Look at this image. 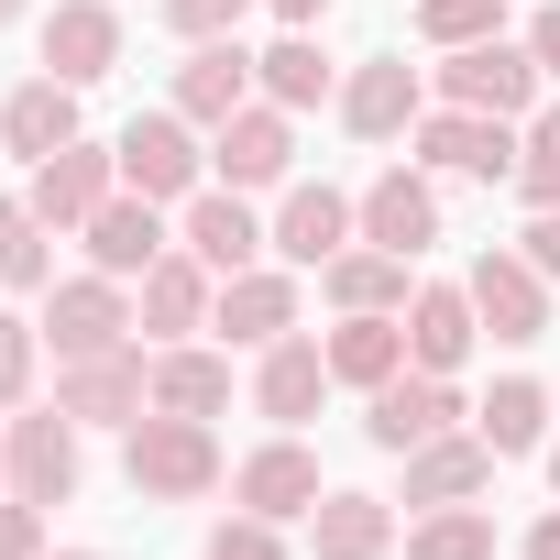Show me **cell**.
<instances>
[{
    "instance_id": "16",
    "label": "cell",
    "mask_w": 560,
    "mask_h": 560,
    "mask_svg": "<svg viewBox=\"0 0 560 560\" xmlns=\"http://www.w3.org/2000/svg\"><path fill=\"white\" fill-rule=\"evenodd\" d=\"M264 242H275V231H264V220L242 209V187H198V198H187V253H198V264L220 275V287L264 264Z\"/></svg>"
},
{
    "instance_id": "31",
    "label": "cell",
    "mask_w": 560,
    "mask_h": 560,
    "mask_svg": "<svg viewBox=\"0 0 560 560\" xmlns=\"http://www.w3.org/2000/svg\"><path fill=\"white\" fill-rule=\"evenodd\" d=\"M472 429L494 440V462H516V451H538L549 440V385H527V374H505L483 407H472Z\"/></svg>"
},
{
    "instance_id": "28",
    "label": "cell",
    "mask_w": 560,
    "mask_h": 560,
    "mask_svg": "<svg viewBox=\"0 0 560 560\" xmlns=\"http://www.w3.org/2000/svg\"><path fill=\"white\" fill-rule=\"evenodd\" d=\"M154 407H165V418H220V407H231V363L198 352V341H165V352H154Z\"/></svg>"
},
{
    "instance_id": "43",
    "label": "cell",
    "mask_w": 560,
    "mask_h": 560,
    "mask_svg": "<svg viewBox=\"0 0 560 560\" xmlns=\"http://www.w3.org/2000/svg\"><path fill=\"white\" fill-rule=\"evenodd\" d=\"M527 560H560V505H549V516L527 527Z\"/></svg>"
},
{
    "instance_id": "47",
    "label": "cell",
    "mask_w": 560,
    "mask_h": 560,
    "mask_svg": "<svg viewBox=\"0 0 560 560\" xmlns=\"http://www.w3.org/2000/svg\"><path fill=\"white\" fill-rule=\"evenodd\" d=\"M56 560H100V549H56Z\"/></svg>"
},
{
    "instance_id": "44",
    "label": "cell",
    "mask_w": 560,
    "mask_h": 560,
    "mask_svg": "<svg viewBox=\"0 0 560 560\" xmlns=\"http://www.w3.org/2000/svg\"><path fill=\"white\" fill-rule=\"evenodd\" d=\"M0 494H12V418H0Z\"/></svg>"
},
{
    "instance_id": "17",
    "label": "cell",
    "mask_w": 560,
    "mask_h": 560,
    "mask_svg": "<svg viewBox=\"0 0 560 560\" xmlns=\"http://www.w3.org/2000/svg\"><path fill=\"white\" fill-rule=\"evenodd\" d=\"M363 242H385V253L418 264V253L440 242V187H429L418 165H385V176L363 187Z\"/></svg>"
},
{
    "instance_id": "11",
    "label": "cell",
    "mask_w": 560,
    "mask_h": 560,
    "mask_svg": "<svg viewBox=\"0 0 560 560\" xmlns=\"http://www.w3.org/2000/svg\"><path fill=\"white\" fill-rule=\"evenodd\" d=\"M209 308H220V275L176 242L165 264H143V298H132V330H154V341H187V330H209Z\"/></svg>"
},
{
    "instance_id": "10",
    "label": "cell",
    "mask_w": 560,
    "mask_h": 560,
    "mask_svg": "<svg viewBox=\"0 0 560 560\" xmlns=\"http://www.w3.org/2000/svg\"><path fill=\"white\" fill-rule=\"evenodd\" d=\"M462 287H472V319H483L494 341H538V330H549V275H538L516 242H505V253H483Z\"/></svg>"
},
{
    "instance_id": "14",
    "label": "cell",
    "mask_w": 560,
    "mask_h": 560,
    "mask_svg": "<svg viewBox=\"0 0 560 560\" xmlns=\"http://www.w3.org/2000/svg\"><path fill=\"white\" fill-rule=\"evenodd\" d=\"M363 242V198H341V187H287V209H275V253L287 264H330V253H352Z\"/></svg>"
},
{
    "instance_id": "36",
    "label": "cell",
    "mask_w": 560,
    "mask_h": 560,
    "mask_svg": "<svg viewBox=\"0 0 560 560\" xmlns=\"http://www.w3.org/2000/svg\"><path fill=\"white\" fill-rule=\"evenodd\" d=\"M34 363H45V330L34 319H0V407L34 396Z\"/></svg>"
},
{
    "instance_id": "8",
    "label": "cell",
    "mask_w": 560,
    "mask_h": 560,
    "mask_svg": "<svg viewBox=\"0 0 560 560\" xmlns=\"http://www.w3.org/2000/svg\"><path fill=\"white\" fill-rule=\"evenodd\" d=\"M23 198H34V220H45V231H89V209H100V198H121V154L78 132L67 154H45V165H34V187H23Z\"/></svg>"
},
{
    "instance_id": "38",
    "label": "cell",
    "mask_w": 560,
    "mask_h": 560,
    "mask_svg": "<svg viewBox=\"0 0 560 560\" xmlns=\"http://www.w3.org/2000/svg\"><path fill=\"white\" fill-rule=\"evenodd\" d=\"M242 12H253V0H165V34L220 45V34H242Z\"/></svg>"
},
{
    "instance_id": "29",
    "label": "cell",
    "mask_w": 560,
    "mask_h": 560,
    "mask_svg": "<svg viewBox=\"0 0 560 560\" xmlns=\"http://www.w3.org/2000/svg\"><path fill=\"white\" fill-rule=\"evenodd\" d=\"M319 287H330V308H396V319H407V253L352 242V253H330V264H319Z\"/></svg>"
},
{
    "instance_id": "26",
    "label": "cell",
    "mask_w": 560,
    "mask_h": 560,
    "mask_svg": "<svg viewBox=\"0 0 560 560\" xmlns=\"http://www.w3.org/2000/svg\"><path fill=\"white\" fill-rule=\"evenodd\" d=\"M242 100H253V56H242L231 34H220V45H187V67H176V110L220 132V121H231Z\"/></svg>"
},
{
    "instance_id": "3",
    "label": "cell",
    "mask_w": 560,
    "mask_h": 560,
    "mask_svg": "<svg viewBox=\"0 0 560 560\" xmlns=\"http://www.w3.org/2000/svg\"><path fill=\"white\" fill-rule=\"evenodd\" d=\"M45 341H56V363H89V352H121L132 341V298H121V275H67V287H45V319H34Z\"/></svg>"
},
{
    "instance_id": "35",
    "label": "cell",
    "mask_w": 560,
    "mask_h": 560,
    "mask_svg": "<svg viewBox=\"0 0 560 560\" xmlns=\"http://www.w3.org/2000/svg\"><path fill=\"white\" fill-rule=\"evenodd\" d=\"M494 23H505V0H418V34H429L440 56H451V45H483Z\"/></svg>"
},
{
    "instance_id": "32",
    "label": "cell",
    "mask_w": 560,
    "mask_h": 560,
    "mask_svg": "<svg viewBox=\"0 0 560 560\" xmlns=\"http://www.w3.org/2000/svg\"><path fill=\"white\" fill-rule=\"evenodd\" d=\"M0 287H56V231L34 220V198H0Z\"/></svg>"
},
{
    "instance_id": "20",
    "label": "cell",
    "mask_w": 560,
    "mask_h": 560,
    "mask_svg": "<svg viewBox=\"0 0 560 560\" xmlns=\"http://www.w3.org/2000/svg\"><path fill=\"white\" fill-rule=\"evenodd\" d=\"M319 352H330V385H363V396H374V385L407 374V319H396V308H341V330H330Z\"/></svg>"
},
{
    "instance_id": "15",
    "label": "cell",
    "mask_w": 560,
    "mask_h": 560,
    "mask_svg": "<svg viewBox=\"0 0 560 560\" xmlns=\"http://www.w3.org/2000/svg\"><path fill=\"white\" fill-rule=\"evenodd\" d=\"M154 209H165V198H132V187H121V198H100V209H89V264H100V275H121V287H143V264H165V253H176Z\"/></svg>"
},
{
    "instance_id": "9",
    "label": "cell",
    "mask_w": 560,
    "mask_h": 560,
    "mask_svg": "<svg viewBox=\"0 0 560 560\" xmlns=\"http://www.w3.org/2000/svg\"><path fill=\"white\" fill-rule=\"evenodd\" d=\"M418 165H440V176H516V132L494 121V110H418Z\"/></svg>"
},
{
    "instance_id": "18",
    "label": "cell",
    "mask_w": 560,
    "mask_h": 560,
    "mask_svg": "<svg viewBox=\"0 0 560 560\" xmlns=\"http://www.w3.org/2000/svg\"><path fill=\"white\" fill-rule=\"evenodd\" d=\"M12 494H23V505H67V494H78V418H67V407L12 418Z\"/></svg>"
},
{
    "instance_id": "2",
    "label": "cell",
    "mask_w": 560,
    "mask_h": 560,
    "mask_svg": "<svg viewBox=\"0 0 560 560\" xmlns=\"http://www.w3.org/2000/svg\"><path fill=\"white\" fill-rule=\"evenodd\" d=\"M110 154H121V187H132V198H198V176H209L187 110H132Z\"/></svg>"
},
{
    "instance_id": "21",
    "label": "cell",
    "mask_w": 560,
    "mask_h": 560,
    "mask_svg": "<svg viewBox=\"0 0 560 560\" xmlns=\"http://www.w3.org/2000/svg\"><path fill=\"white\" fill-rule=\"evenodd\" d=\"M341 121H352L363 143H396V132H418V67H407V56H374V67H352V78H341Z\"/></svg>"
},
{
    "instance_id": "41",
    "label": "cell",
    "mask_w": 560,
    "mask_h": 560,
    "mask_svg": "<svg viewBox=\"0 0 560 560\" xmlns=\"http://www.w3.org/2000/svg\"><path fill=\"white\" fill-rule=\"evenodd\" d=\"M527 56H538V67H549V78H560V0H549V12H538V23H527Z\"/></svg>"
},
{
    "instance_id": "7",
    "label": "cell",
    "mask_w": 560,
    "mask_h": 560,
    "mask_svg": "<svg viewBox=\"0 0 560 560\" xmlns=\"http://www.w3.org/2000/svg\"><path fill=\"white\" fill-rule=\"evenodd\" d=\"M451 429H462V396H451V374H418V363L396 385H374V407H363V440L396 451V462L429 451V440H451Z\"/></svg>"
},
{
    "instance_id": "34",
    "label": "cell",
    "mask_w": 560,
    "mask_h": 560,
    "mask_svg": "<svg viewBox=\"0 0 560 560\" xmlns=\"http://www.w3.org/2000/svg\"><path fill=\"white\" fill-rule=\"evenodd\" d=\"M516 198L527 209H560V100L527 110V132H516Z\"/></svg>"
},
{
    "instance_id": "12",
    "label": "cell",
    "mask_w": 560,
    "mask_h": 560,
    "mask_svg": "<svg viewBox=\"0 0 560 560\" xmlns=\"http://www.w3.org/2000/svg\"><path fill=\"white\" fill-rule=\"evenodd\" d=\"M110 67H121V12H110V0H56V12H45V78L100 89Z\"/></svg>"
},
{
    "instance_id": "42",
    "label": "cell",
    "mask_w": 560,
    "mask_h": 560,
    "mask_svg": "<svg viewBox=\"0 0 560 560\" xmlns=\"http://www.w3.org/2000/svg\"><path fill=\"white\" fill-rule=\"evenodd\" d=\"M264 12L287 23V34H308V23H330V0H264Z\"/></svg>"
},
{
    "instance_id": "27",
    "label": "cell",
    "mask_w": 560,
    "mask_h": 560,
    "mask_svg": "<svg viewBox=\"0 0 560 560\" xmlns=\"http://www.w3.org/2000/svg\"><path fill=\"white\" fill-rule=\"evenodd\" d=\"M308 549L319 560H385L396 549V505L385 494H319L308 505Z\"/></svg>"
},
{
    "instance_id": "39",
    "label": "cell",
    "mask_w": 560,
    "mask_h": 560,
    "mask_svg": "<svg viewBox=\"0 0 560 560\" xmlns=\"http://www.w3.org/2000/svg\"><path fill=\"white\" fill-rule=\"evenodd\" d=\"M0 560H45V505L0 494Z\"/></svg>"
},
{
    "instance_id": "40",
    "label": "cell",
    "mask_w": 560,
    "mask_h": 560,
    "mask_svg": "<svg viewBox=\"0 0 560 560\" xmlns=\"http://www.w3.org/2000/svg\"><path fill=\"white\" fill-rule=\"evenodd\" d=\"M516 253H527L538 275H560V209H527V231H516Z\"/></svg>"
},
{
    "instance_id": "4",
    "label": "cell",
    "mask_w": 560,
    "mask_h": 560,
    "mask_svg": "<svg viewBox=\"0 0 560 560\" xmlns=\"http://www.w3.org/2000/svg\"><path fill=\"white\" fill-rule=\"evenodd\" d=\"M538 56L527 45H505V34H483V45H451V67H440V100L451 110H494V121H516V110H538Z\"/></svg>"
},
{
    "instance_id": "33",
    "label": "cell",
    "mask_w": 560,
    "mask_h": 560,
    "mask_svg": "<svg viewBox=\"0 0 560 560\" xmlns=\"http://www.w3.org/2000/svg\"><path fill=\"white\" fill-rule=\"evenodd\" d=\"M407 560H494V516L483 505H429L407 527Z\"/></svg>"
},
{
    "instance_id": "46",
    "label": "cell",
    "mask_w": 560,
    "mask_h": 560,
    "mask_svg": "<svg viewBox=\"0 0 560 560\" xmlns=\"http://www.w3.org/2000/svg\"><path fill=\"white\" fill-rule=\"evenodd\" d=\"M549 494H560V440H549Z\"/></svg>"
},
{
    "instance_id": "19",
    "label": "cell",
    "mask_w": 560,
    "mask_h": 560,
    "mask_svg": "<svg viewBox=\"0 0 560 560\" xmlns=\"http://www.w3.org/2000/svg\"><path fill=\"white\" fill-rule=\"evenodd\" d=\"M209 330H231L242 352H275V341L298 330V275H275V264L231 275V287H220V308H209Z\"/></svg>"
},
{
    "instance_id": "30",
    "label": "cell",
    "mask_w": 560,
    "mask_h": 560,
    "mask_svg": "<svg viewBox=\"0 0 560 560\" xmlns=\"http://www.w3.org/2000/svg\"><path fill=\"white\" fill-rule=\"evenodd\" d=\"M253 89H264L275 110H319V100L341 89V67L319 56V34H287V45H264V56H253Z\"/></svg>"
},
{
    "instance_id": "37",
    "label": "cell",
    "mask_w": 560,
    "mask_h": 560,
    "mask_svg": "<svg viewBox=\"0 0 560 560\" xmlns=\"http://www.w3.org/2000/svg\"><path fill=\"white\" fill-rule=\"evenodd\" d=\"M209 560H287V538H275V516H253V505H242V516H220V527H209Z\"/></svg>"
},
{
    "instance_id": "23",
    "label": "cell",
    "mask_w": 560,
    "mask_h": 560,
    "mask_svg": "<svg viewBox=\"0 0 560 560\" xmlns=\"http://www.w3.org/2000/svg\"><path fill=\"white\" fill-rule=\"evenodd\" d=\"M0 143H12L23 165L67 154V143H78V89H67V78H23L12 100H0Z\"/></svg>"
},
{
    "instance_id": "5",
    "label": "cell",
    "mask_w": 560,
    "mask_h": 560,
    "mask_svg": "<svg viewBox=\"0 0 560 560\" xmlns=\"http://www.w3.org/2000/svg\"><path fill=\"white\" fill-rule=\"evenodd\" d=\"M209 165H220V187H287V176H298V110L242 100V110L209 132Z\"/></svg>"
},
{
    "instance_id": "6",
    "label": "cell",
    "mask_w": 560,
    "mask_h": 560,
    "mask_svg": "<svg viewBox=\"0 0 560 560\" xmlns=\"http://www.w3.org/2000/svg\"><path fill=\"white\" fill-rule=\"evenodd\" d=\"M56 407L78 418V429H132L143 407H154V363L121 341V352H89V363H67L56 374Z\"/></svg>"
},
{
    "instance_id": "25",
    "label": "cell",
    "mask_w": 560,
    "mask_h": 560,
    "mask_svg": "<svg viewBox=\"0 0 560 560\" xmlns=\"http://www.w3.org/2000/svg\"><path fill=\"white\" fill-rule=\"evenodd\" d=\"M319 396H330V352L287 330V341L264 352V374H253V407H264L275 429H298V418H319Z\"/></svg>"
},
{
    "instance_id": "22",
    "label": "cell",
    "mask_w": 560,
    "mask_h": 560,
    "mask_svg": "<svg viewBox=\"0 0 560 560\" xmlns=\"http://www.w3.org/2000/svg\"><path fill=\"white\" fill-rule=\"evenodd\" d=\"M494 483V440L483 429H451L429 451H407V505H472Z\"/></svg>"
},
{
    "instance_id": "1",
    "label": "cell",
    "mask_w": 560,
    "mask_h": 560,
    "mask_svg": "<svg viewBox=\"0 0 560 560\" xmlns=\"http://www.w3.org/2000/svg\"><path fill=\"white\" fill-rule=\"evenodd\" d=\"M121 472H132L143 505H198V494L220 483V440H209V418H165V407H143V418L121 429Z\"/></svg>"
},
{
    "instance_id": "13",
    "label": "cell",
    "mask_w": 560,
    "mask_h": 560,
    "mask_svg": "<svg viewBox=\"0 0 560 560\" xmlns=\"http://www.w3.org/2000/svg\"><path fill=\"white\" fill-rule=\"evenodd\" d=\"M330 483H319V451H298V429L287 440H264L242 472H231V505H253V516H275V527H287V516H308Z\"/></svg>"
},
{
    "instance_id": "24",
    "label": "cell",
    "mask_w": 560,
    "mask_h": 560,
    "mask_svg": "<svg viewBox=\"0 0 560 560\" xmlns=\"http://www.w3.org/2000/svg\"><path fill=\"white\" fill-rule=\"evenodd\" d=\"M472 341H483L472 287H418V298H407V363H418V374H451Z\"/></svg>"
},
{
    "instance_id": "45",
    "label": "cell",
    "mask_w": 560,
    "mask_h": 560,
    "mask_svg": "<svg viewBox=\"0 0 560 560\" xmlns=\"http://www.w3.org/2000/svg\"><path fill=\"white\" fill-rule=\"evenodd\" d=\"M23 12H34V0H0V23H23Z\"/></svg>"
}]
</instances>
